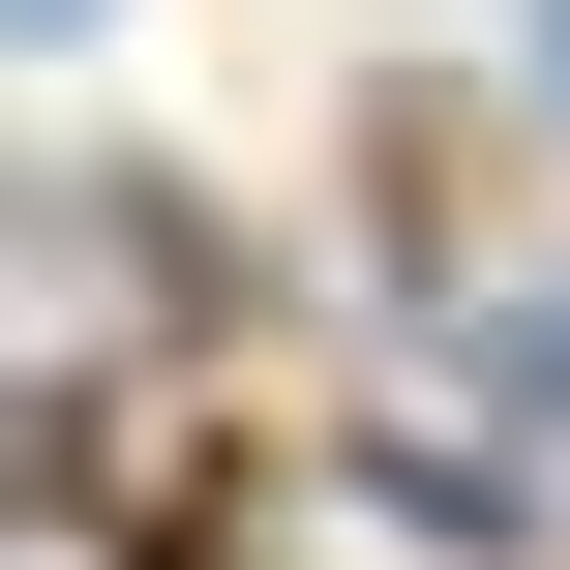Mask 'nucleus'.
Here are the masks:
<instances>
[{
    "label": "nucleus",
    "mask_w": 570,
    "mask_h": 570,
    "mask_svg": "<svg viewBox=\"0 0 570 570\" xmlns=\"http://www.w3.org/2000/svg\"><path fill=\"white\" fill-rule=\"evenodd\" d=\"M0 30H60V0H0Z\"/></svg>",
    "instance_id": "2"
},
{
    "label": "nucleus",
    "mask_w": 570,
    "mask_h": 570,
    "mask_svg": "<svg viewBox=\"0 0 570 570\" xmlns=\"http://www.w3.org/2000/svg\"><path fill=\"white\" fill-rule=\"evenodd\" d=\"M541 60H570V0H541Z\"/></svg>",
    "instance_id": "3"
},
{
    "label": "nucleus",
    "mask_w": 570,
    "mask_h": 570,
    "mask_svg": "<svg viewBox=\"0 0 570 570\" xmlns=\"http://www.w3.org/2000/svg\"><path fill=\"white\" fill-rule=\"evenodd\" d=\"M150 331V240L120 210H0V361H120Z\"/></svg>",
    "instance_id": "1"
}]
</instances>
